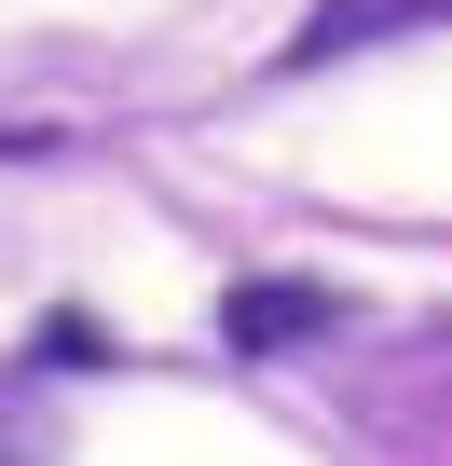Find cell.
<instances>
[{
	"label": "cell",
	"mask_w": 452,
	"mask_h": 466,
	"mask_svg": "<svg viewBox=\"0 0 452 466\" xmlns=\"http://www.w3.org/2000/svg\"><path fill=\"white\" fill-rule=\"evenodd\" d=\"M0 466H15V425H0Z\"/></svg>",
	"instance_id": "cell-3"
},
{
	"label": "cell",
	"mask_w": 452,
	"mask_h": 466,
	"mask_svg": "<svg viewBox=\"0 0 452 466\" xmlns=\"http://www.w3.org/2000/svg\"><path fill=\"white\" fill-rule=\"evenodd\" d=\"M219 329H234L247 357H275V343H316V329H329V289H288V275H261V289H234V302H219Z\"/></svg>",
	"instance_id": "cell-2"
},
{
	"label": "cell",
	"mask_w": 452,
	"mask_h": 466,
	"mask_svg": "<svg viewBox=\"0 0 452 466\" xmlns=\"http://www.w3.org/2000/svg\"><path fill=\"white\" fill-rule=\"evenodd\" d=\"M452 15V0H316V15H302V69H329V56H357V42H384V28H438Z\"/></svg>",
	"instance_id": "cell-1"
}]
</instances>
